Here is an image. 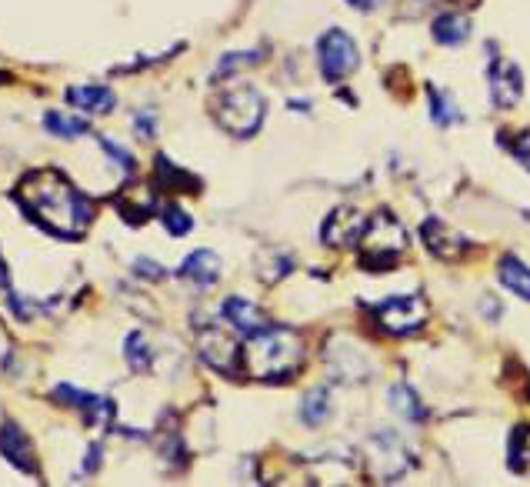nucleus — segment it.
<instances>
[{
    "mask_svg": "<svg viewBox=\"0 0 530 487\" xmlns=\"http://www.w3.org/2000/svg\"><path fill=\"white\" fill-rule=\"evenodd\" d=\"M14 197L30 221L64 241H77L94 224V204L60 171H30Z\"/></svg>",
    "mask_w": 530,
    "mask_h": 487,
    "instance_id": "f257e3e1",
    "label": "nucleus"
},
{
    "mask_svg": "<svg viewBox=\"0 0 530 487\" xmlns=\"http://www.w3.org/2000/svg\"><path fill=\"white\" fill-rule=\"evenodd\" d=\"M304 357H307V347L300 341V334H294L290 327L270 324L267 331L250 337L244 364L260 381H290L304 367Z\"/></svg>",
    "mask_w": 530,
    "mask_h": 487,
    "instance_id": "f03ea898",
    "label": "nucleus"
},
{
    "mask_svg": "<svg viewBox=\"0 0 530 487\" xmlns=\"http://www.w3.org/2000/svg\"><path fill=\"white\" fill-rule=\"evenodd\" d=\"M210 114H214L217 127H224L230 137H254L260 131V124H264L267 104L254 87L240 84V87H227V91H220L214 97Z\"/></svg>",
    "mask_w": 530,
    "mask_h": 487,
    "instance_id": "7ed1b4c3",
    "label": "nucleus"
},
{
    "mask_svg": "<svg viewBox=\"0 0 530 487\" xmlns=\"http://www.w3.org/2000/svg\"><path fill=\"white\" fill-rule=\"evenodd\" d=\"M407 234L394 214L377 211L374 221H367L364 234H360V264L364 271H390L397 257L404 254Z\"/></svg>",
    "mask_w": 530,
    "mask_h": 487,
    "instance_id": "20e7f679",
    "label": "nucleus"
},
{
    "mask_svg": "<svg viewBox=\"0 0 530 487\" xmlns=\"http://www.w3.org/2000/svg\"><path fill=\"white\" fill-rule=\"evenodd\" d=\"M194 347H197L200 361L207 367H214V371L224 377H237L240 367H244V351H240L237 337L227 334L224 327H217V324L197 327Z\"/></svg>",
    "mask_w": 530,
    "mask_h": 487,
    "instance_id": "39448f33",
    "label": "nucleus"
},
{
    "mask_svg": "<svg viewBox=\"0 0 530 487\" xmlns=\"http://www.w3.org/2000/svg\"><path fill=\"white\" fill-rule=\"evenodd\" d=\"M317 64H320L324 81H330V84H340L347 74H354L357 64H360L354 37L344 34L340 27H330L317 44Z\"/></svg>",
    "mask_w": 530,
    "mask_h": 487,
    "instance_id": "423d86ee",
    "label": "nucleus"
},
{
    "mask_svg": "<svg viewBox=\"0 0 530 487\" xmlns=\"http://www.w3.org/2000/svg\"><path fill=\"white\" fill-rule=\"evenodd\" d=\"M377 324L394 337L414 334L427 324V301L420 294L390 297V301H384L377 307Z\"/></svg>",
    "mask_w": 530,
    "mask_h": 487,
    "instance_id": "0eeeda50",
    "label": "nucleus"
},
{
    "mask_svg": "<svg viewBox=\"0 0 530 487\" xmlns=\"http://www.w3.org/2000/svg\"><path fill=\"white\" fill-rule=\"evenodd\" d=\"M487 81H490V101H494L497 111H510V107H517L520 94H524V77H520L514 61H507V57H494V61H490V71H487Z\"/></svg>",
    "mask_w": 530,
    "mask_h": 487,
    "instance_id": "6e6552de",
    "label": "nucleus"
},
{
    "mask_svg": "<svg viewBox=\"0 0 530 487\" xmlns=\"http://www.w3.org/2000/svg\"><path fill=\"white\" fill-rule=\"evenodd\" d=\"M0 457H4L7 464H14L20 474L40 477L34 444H30V437L20 431V424H14V421L0 424Z\"/></svg>",
    "mask_w": 530,
    "mask_h": 487,
    "instance_id": "1a4fd4ad",
    "label": "nucleus"
},
{
    "mask_svg": "<svg viewBox=\"0 0 530 487\" xmlns=\"http://www.w3.org/2000/svg\"><path fill=\"white\" fill-rule=\"evenodd\" d=\"M370 467L380 481H394L407 471V457H404V444H400L397 434L380 431L374 441H370Z\"/></svg>",
    "mask_w": 530,
    "mask_h": 487,
    "instance_id": "9d476101",
    "label": "nucleus"
},
{
    "mask_svg": "<svg viewBox=\"0 0 530 487\" xmlns=\"http://www.w3.org/2000/svg\"><path fill=\"white\" fill-rule=\"evenodd\" d=\"M364 227H367V217L360 214L357 207H337V211L324 221V227H320V237H324V244L330 247H350L360 241Z\"/></svg>",
    "mask_w": 530,
    "mask_h": 487,
    "instance_id": "9b49d317",
    "label": "nucleus"
},
{
    "mask_svg": "<svg viewBox=\"0 0 530 487\" xmlns=\"http://www.w3.org/2000/svg\"><path fill=\"white\" fill-rule=\"evenodd\" d=\"M54 397H57L60 404L77 407L90 427L114 421V401H110V397H97V394H90V391H77V387H70V384H60L57 391H54Z\"/></svg>",
    "mask_w": 530,
    "mask_h": 487,
    "instance_id": "f8f14e48",
    "label": "nucleus"
},
{
    "mask_svg": "<svg viewBox=\"0 0 530 487\" xmlns=\"http://www.w3.org/2000/svg\"><path fill=\"white\" fill-rule=\"evenodd\" d=\"M420 237H424V244L440 257V261H457V257L467 251L464 237L450 231V227L440 221V217H427L424 227H420Z\"/></svg>",
    "mask_w": 530,
    "mask_h": 487,
    "instance_id": "ddd939ff",
    "label": "nucleus"
},
{
    "mask_svg": "<svg viewBox=\"0 0 530 487\" xmlns=\"http://www.w3.org/2000/svg\"><path fill=\"white\" fill-rule=\"evenodd\" d=\"M224 317L230 324H234V331L240 337H257L260 331H267L270 321H267V314L260 311L257 304H250V301H240V297H230V301L224 304Z\"/></svg>",
    "mask_w": 530,
    "mask_h": 487,
    "instance_id": "4468645a",
    "label": "nucleus"
},
{
    "mask_svg": "<svg viewBox=\"0 0 530 487\" xmlns=\"http://www.w3.org/2000/svg\"><path fill=\"white\" fill-rule=\"evenodd\" d=\"M67 104L84 114H110L117 104V94L104 84H80L67 91Z\"/></svg>",
    "mask_w": 530,
    "mask_h": 487,
    "instance_id": "2eb2a0df",
    "label": "nucleus"
},
{
    "mask_svg": "<svg viewBox=\"0 0 530 487\" xmlns=\"http://www.w3.org/2000/svg\"><path fill=\"white\" fill-rule=\"evenodd\" d=\"M177 274L184 281H194L197 287H214L220 281V257L214 251H194L190 257H184Z\"/></svg>",
    "mask_w": 530,
    "mask_h": 487,
    "instance_id": "dca6fc26",
    "label": "nucleus"
},
{
    "mask_svg": "<svg viewBox=\"0 0 530 487\" xmlns=\"http://www.w3.org/2000/svg\"><path fill=\"white\" fill-rule=\"evenodd\" d=\"M114 207L127 224H144L147 217L154 214V194H150L147 187H124V191L114 197Z\"/></svg>",
    "mask_w": 530,
    "mask_h": 487,
    "instance_id": "f3484780",
    "label": "nucleus"
},
{
    "mask_svg": "<svg viewBox=\"0 0 530 487\" xmlns=\"http://www.w3.org/2000/svg\"><path fill=\"white\" fill-rule=\"evenodd\" d=\"M154 174H157L160 191H174V194L200 191V181H197V177L187 174L184 167H177L167 154H157V157H154Z\"/></svg>",
    "mask_w": 530,
    "mask_h": 487,
    "instance_id": "a211bd4d",
    "label": "nucleus"
},
{
    "mask_svg": "<svg viewBox=\"0 0 530 487\" xmlns=\"http://www.w3.org/2000/svg\"><path fill=\"white\" fill-rule=\"evenodd\" d=\"M437 44L444 47H460L470 37V17L467 14H440L434 27H430Z\"/></svg>",
    "mask_w": 530,
    "mask_h": 487,
    "instance_id": "6ab92c4d",
    "label": "nucleus"
},
{
    "mask_svg": "<svg viewBox=\"0 0 530 487\" xmlns=\"http://www.w3.org/2000/svg\"><path fill=\"white\" fill-rule=\"evenodd\" d=\"M497 277H500V284H504L510 294L530 301V267L520 264L517 257L507 254L504 261H500V267H497Z\"/></svg>",
    "mask_w": 530,
    "mask_h": 487,
    "instance_id": "aec40b11",
    "label": "nucleus"
},
{
    "mask_svg": "<svg viewBox=\"0 0 530 487\" xmlns=\"http://www.w3.org/2000/svg\"><path fill=\"white\" fill-rule=\"evenodd\" d=\"M507 464L514 474H530V427L517 424L507 444Z\"/></svg>",
    "mask_w": 530,
    "mask_h": 487,
    "instance_id": "412c9836",
    "label": "nucleus"
},
{
    "mask_svg": "<svg viewBox=\"0 0 530 487\" xmlns=\"http://www.w3.org/2000/svg\"><path fill=\"white\" fill-rule=\"evenodd\" d=\"M390 407H394V414H400L404 421H424V404H420V397L410 391L407 384H394L390 387Z\"/></svg>",
    "mask_w": 530,
    "mask_h": 487,
    "instance_id": "4be33fe9",
    "label": "nucleus"
},
{
    "mask_svg": "<svg viewBox=\"0 0 530 487\" xmlns=\"http://www.w3.org/2000/svg\"><path fill=\"white\" fill-rule=\"evenodd\" d=\"M427 97H430V121H434L437 127L460 124L457 101H454V97H450L447 91H437V87H427Z\"/></svg>",
    "mask_w": 530,
    "mask_h": 487,
    "instance_id": "5701e85b",
    "label": "nucleus"
},
{
    "mask_svg": "<svg viewBox=\"0 0 530 487\" xmlns=\"http://www.w3.org/2000/svg\"><path fill=\"white\" fill-rule=\"evenodd\" d=\"M300 417H304L307 427H320L330 417V394L327 387H314L304 401H300Z\"/></svg>",
    "mask_w": 530,
    "mask_h": 487,
    "instance_id": "b1692460",
    "label": "nucleus"
},
{
    "mask_svg": "<svg viewBox=\"0 0 530 487\" xmlns=\"http://www.w3.org/2000/svg\"><path fill=\"white\" fill-rule=\"evenodd\" d=\"M124 357H127V364L134 367L137 374H147L150 367H154V347H150L144 341V334L134 331V334H127V341H124Z\"/></svg>",
    "mask_w": 530,
    "mask_h": 487,
    "instance_id": "393cba45",
    "label": "nucleus"
},
{
    "mask_svg": "<svg viewBox=\"0 0 530 487\" xmlns=\"http://www.w3.org/2000/svg\"><path fill=\"white\" fill-rule=\"evenodd\" d=\"M44 127L54 137H64V141H70V137H80L90 131V124L84 121V117H70V114H60V111H47L44 114Z\"/></svg>",
    "mask_w": 530,
    "mask_h": 487,
    "instance_id": "a878e982",
    "label": "nucleus"
},
{
    "mask_svg": "<svg viewBox=\"0 0 530 487\" xmlns=\"http://www.w3.org/2000/svg\"><path fill=\"white\" fill-rule=\"evenodd\" d=\"M160 224L167 227V234H170V237H184V234L194 231V217H190V214L184 211V207L174 204V201L160 207Z\"/></svg>",
    "mask_w": 530,
    "mask_h": 487,
    "instance_id": "bb28decb",
    "label": "nucleus"
},
{
    "mask_svg": "<svg viewBox=\"0 0 530 487\" xmlns=\"http://www.w3.org/2000/svg\"><path fill=\"white\" fill-rule=\"evenodd\" d=\"M264 61V54L260 51H247V54H224L220 57V64H217V77H227V74H234L240 71V67H254Z\"/></svg>",
    "mask_w": 530,
    "mask_h": 487,
    "instance_id": "cd10ccee",
    "label": "nucleus"
},
{
    "mask_svg": "<svg viewBox=\"0 0 530 487\" xmlns=\"http://www.w3.org/2000/svg\"><path fill=\"white\" fill-rule=\"evenodd\" d=\"M100 147H104V151L114 157V161L124 167V171H137V161H134V154L130 151H124V147L120 144H114V141H107V137H100Z\"/></svg>",
    "mask_w": 530,
    "mask_h": 487,
    "instance_id": "c85d7f7f",
    "label": "nucleus"
},
{
    "mask_svg": "<svg viewBox=\"0 0 530 487\" xmlns=\"http://www.w3.org/2000/svg\"><path fill=\"white\" fill-rule=\"evenodd\" d=\"M510 154H514L517 161L524 164L527 171H530V131H524V134H520L517 141H510Z\"/></svg>",
    "mask_w": 530,
    "mask_h": 487,
    "instance_id": "c756f323",
    "label": "nucleus"
},
{
    "mask_svg": "<svg viewBox=\"0 0 530 487\" xmlns=\"http://www.w3.org/2000/svg\"><path fill=\"white\" fill-rule=\"evenodd\" d=\"M134 127L140 131V137L144 141H150V137L157 134V121H154V111H140V114H134Z\"/></svg>",
    "mask_w": 530,
    "mask_h": 487,
    "instance_id": "7c9ffc66",
    "label": "nucleus"
},
{
    "mask_svg": "<svg viewBox=\"0 0 530 487\" xmlns=\"http://www.w3.org/2000/svg\"><path fill=\"white\" fill-rule=\"evenodd\" d=\"M134 271L140 277H150V281H164V271H157L154 261H147V257H140V261H134Z\"/></svg>",
    "mask_w": 530,
    "mask_h": 487,
    "instance_id": "2f4dec72",
    "label": "nucleus"
},
{
    "mask_svg": "<svg viewBox=\"0 0 530 487\" xmlns=\"http://www.w3.org/2000/svg\"><path fill=\"white\" fill-rule=\"evenodd\" d=\"M350 7H357V11H374V7H380L384 0H347Z\"/></svg>",
    "mask_w": 530,
    "mask_h": 487,
    "instance_id": "473e14b6",
    "label": "nucleus"
},
{
    "mask_svg": "<svg viewBox=\"0 0 530 487\" xmlns=\"http://www.w3.org/2000/svg\"><path fill=\"white\" fill-rule=\"evenodd\" d=\"M97 461H100V444H94V447H90V457H87V467H84V474H87V471H94V467H97Z\"/></svg>",
    "mask_w": 530,
    "mask_h": 487,
    "instance_id": "72a5a7b5",
    "label": "nucleus"
},
{
    "mask_svg": "<svg viewBox=\"0 0 530 487\" xmlns=\"http://www.w3.org/2000/svg\"><path fill=\"white\" fill-rule=\"evenodd\" d=\"M427 4H430V0H427Z\"/></svg>",
    "mask_w": 530,
    "mask_h": 487,
    "instance_id": "f704fd0d",
    "label": "nucleus"
}]
</instances>
